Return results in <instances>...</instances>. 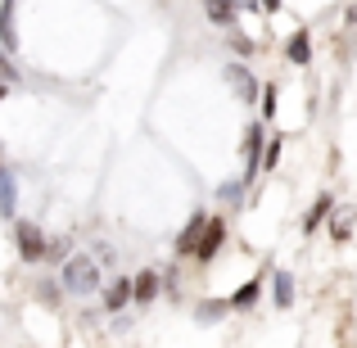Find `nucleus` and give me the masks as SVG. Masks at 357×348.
I'll use <instances>...</instances> for the list:
<instances>
[{"label":"nucleus","mask_w":357,"mask_h":348,"mask_svg":"<svg viewBox=\"0 0 357 348\" xmlns=\"http://www.w3.org/2000/svg\"><path fill=\"white\" fill-rule=\"evenodd\" d=\"M100 262L96 258H86V253H73V258H63V267H59V285L68 289V294H77V298H86V294H96L100 289Z\"/></svg>","instance_id":"1"},{"label":"nucleus","mask_w":357,"mask_h":348,"mask_svg":"<svg viewBox=\"0 0 357 348\" xmlns=\"http://www.w3.org/2000/svg\"><path fill=\"white\" fill-rule=\"evenodd\" d=\"M262 136H267V122H249V131H244V145H240V154H244V176H240V186H244V190H249L253 176L262 172Z\"/></svg>","instance_id":"2"},{"label":"nucleus","mask_w":357,"mask_h":348,"mask_svg":"<svg viewBox=\"0 0 357 348\" xmlns=\"http://www.w3.org/2000/svg\"><path fill=\"white\" fill-rule=\"evenodd\" d=\"M14 249L23 262H41L45 258V231L36 222H14Z\"/></svg>","instance_id":"3"},{"label":"nucleus","mask_w":357,"mask_h":348,"mask_svg":"<svg viewBox=\"0 0 357 348\" xmlns=\"http://www.w3.org/2000/svg\"><path fill=\"white\" fill-rule=\"evenodd\" d=\"M222 244H227V222H222V218H208V222H204V231H199V244H195V262H204V267H208V262L222 253Z\"/></svg>","instance_id":"4"},{"label":"nucleus","mask_w":357,"mask_h":348,"mask_svg":"<svg viewBox=\"0 0 357 348\" xmlns=\"http://www.w3.org/2000/svg\"><path fill=\"white\" fill-rule=\"evenodd\" d=\"M222 77H227L231 86H236V100H244V105H253V100H258V91H262V86L253 82V73L244 68V63H231V68L222 73Z\"/></svg>","instance_id":"5"},{"label":"nucleus","mask_w":357,"mask_h":348,"mask_svg":"<svg viewBox=\"0 0 357 348\" xmlns=\"http://www.w3.org/2000/svg\"><path fill=\"white\" fill-rule=\"evenodd\" d=\"M158 289H163L158 271H140V276L131 280V303H136V308H149V303L158 298Z\"/></svg>","instance_id":"6"},{"label":"nucleus","mask_w":357,"mask_h":348,"mask_svg":"<svg viewBox=\"0 0 357 348\" xmlns=\"http://www.w3.org/2000/svg\"><path fill=\"white\" fill-rule=\"evenodd\" d=\"M204 222H208V213H195L190 222H185V231L176 235V258H195V244H199V231Z\"/></svg>","instance_id":"7"},{"label":"nucleus","mask_w":357,"mask_h":348,"mask_svg":"<svg viewBox=\"0 0 357 348\" xmlns=\"http://www.w3.org/2000/svg\"><path fill=\"white\" fill-rule=\"evenodd\" d=\"M127 303H131V280L127 276L109 280V285H105V312H122Z\"/></svg>","instance_id":"8"},{"label":"nucleus","mask_w":357,"mask_h":348,"mask_svg":"<svg viewBox=\"0 0 357 348\" xmlns=\"http://www.w3.org/2000/svg\"><path fill=\"white\" fill-rule=\"evenodd\" d=\"M258 294H262V276H253V280H244V285L236 289V294L227 298L231 303V312H249L253 303H258Z\"/></svg>","instance_id":"9"},{"label":"nucleus","mask_w":357,"mask_h":348,"mask_svg":"<svg viewBox=\"0 0 357 348\" xmlns=\"http://www.w3.org/2000/svg\"><path fill=\"white\" fill-rule=\"evenodd\" d=\"M285 54H289V63H298V68L312 59V36H307V27H298V32L285 41Z\"/></svg>","instance_id":"10"},{"label":"nucleus","mask_w":357,"mask_h":348,"mask_svg":"<svg viewBox=\"0 0 357 348\" xmlns=\"http://www.w3.org/2000/svg\"><path fill=\"white\" fill-rule=\"evenodd\" d=\"M271 298H276V308H294V276L289 271H271Z\"/></svg>","instance_id":"11"},{"label":"nucleus","mask_w":357,"mask_h":348,"mask_svg":"<svg viewBox=\"0 0 357 348\" xmlns=\"http://www.w3.org/2000/svg\"><path fill=\"white\" fill-rule=\"evenodd\" d=\"M331 213H335V199H331V195H321V199H317V204H312V209H307V213H303V235H312V231H317V227H321V222H326V218H331Z\"/></svg>","instance_id":"12"},{"label":"nucleus","mask_w":357,"mask_h":348,"mask_svg":"<svg viewBox=\"0 0 357 348\" xmlns=\"http://www.w3.org/2000/svg\"><path fill=\"white\" fill-rule=\"evenodd\" d=\"M227 312H231L227 298H204V303L195 308V321H199V326H213V321H222Z\"/></svg>","instance_id":"13"},{"label":"nucleus","mask_w":357,"mask_h":348,"mask_svg":"<svg viewBox=\"0 0 357 348\" xmlns=\"http://www.w3.org/2000/svg\"><path fill=\"white\" fill-rule=\"evenodd\" d=\"M204 9H208L213 27H231L236 23V5H231V0H204Z\"/></svg>","instance_id":"14"},{"label":"nucleus","mask_w":357,"mask_h":348,"mask_svg":"<svg viewBox=\"0 0 357 348\" xmlns=\"http://www.w3.org/2000/svg\"><path fill=\"white\" fill-rule=\"evenodd\" d=\"M280 149H285V140H280V136H271L267 145H262V172H271V167L280 163Z\"/></svg>","instance_id":"15"},{"label":"nucleus","mask_w":357,"mask_h":348,"mask_svg":"<svg viewBox=\"0 0 357 348\" xmlns=\"http://www.w3.org/2000/svg\"><path fill=\"white\" fill-rule=\"evenodd\" d=\"M258 105H262V118L276 114V105H280V100H276V86H262V91H258Z\"/></svg>","instance_id":"16"},{"label":"nucleus","mask_w":357,"mask_h":348,"mask_svg":"<svg viewBox=\"0 0 357 348\" xmlns=\"http://www.w3.org/2000/svg\"><path fill=\"white\" fill-rule=\"evenodd\" d=\"M0 32H5V45H14V23H9V0L0 5Z\"/></svg>","instance_id":"17"},{"label":"nucleus","mask_w":357,"mask_h":348,"mask_svg":"<svg viewBox=\"0 0 357 348\" xmlns=\"http://www.w3.org/2000/svg\"><path fill=\"white\" fill-rule=\"evenodd\" d=\"M349 231H353V222H349V218H335V227H331V235H335V240L344 244V240H349Z\"/></svg>","instance_id":"18"},{"label":"nucleus","mask_w":357,"mask_h":348,"mask_svg":"<svg viewBox=\"0 0 357 348\" xmlns=\"http://www.w3.org/2000/svg\"><path fill=\"white\" fill-rule=\"evenodd\" d=\"M240 195H244V186H240V181H231V186H222V199H231V204H244V199H240Z\"/></svg>","instance_id":"19"},{"label":"nucleus","mask_w":357,"mask_h":348,"mask_svg":"<svg viewBox=\"0 0 357 348\" xmlns=\"http://www.w3.org/2000/svg\"><path fill=\"white\" fill-rule=\"evenodd\" d=\"M253 50H258V45H253V41H249V36H236V54H244V59H249V54H253Z\"/></svg>","instance_id":"20"},{"label":"nucleus","mask_w":357,"mask_h":348,"mask_svg":"<svg viewBox=\"0 0 357 348\" xmlns=\"http://www.w3.org/2000/svg\"><path fill=\"white\" fill-rule=\"evenodd\" d=\"M41 298H45V303H54V298H59V289H54L50 280H41Z\"/></svg>","instance_id":"21"},{"label":"nucleus","mask_w":357,"mask_h":348,"mask_svg":"<svg viewBox=\"0 0 357 348\" xmlns=\"http://www.w3.org/2000/svg\"><path fill=\"white\" fill-rule=\"evenodd\" d=\"M231 5H244V9H249V14H258V9H262L258 0H231Z\"/></svg>","instance_id":"22"},{"label":"nucleus","mask_w":357,"mask_h":348,"mask_svg":"<svg viewBox=\"0 0 357 348\" xmlns=\"http://www.w3.org/2000/svg\"><path fill=\"white\" fill-rule=\"evenodd\" d=\"M258 5L267 9V14H276V9H280V0H258Z\"/></svg>","instance_id":"23"},{"label":"nucleus","mask_w":357,"mask_h":348,"mask_svg":"<svg viewBox=\"0 0 357 348\" xmlns=\"http://www.w3.org/2000/svg\"><path fill=\"white\" fill-rule=\"evenodd\" d=\"M5 96H9V86H5V82H0V105H5Z\"/></svg>","instance_id":"24"}]
</instances>
